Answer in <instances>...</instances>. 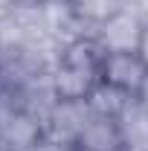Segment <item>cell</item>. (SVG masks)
Returning <instances> with one entry per match:
<instances>
[{
    "label": "cell",
    "mask_w": 148,
    "mask_h": 151,
    "mask_svg": "<svg viewBox=\"0 0 148 151\" xmlns=\"http://www.w3.org/2000/svg\"><path fill=\"white\" fill-rule=\"evenodd\" d=\"M93 113L90 102H67V99H55V105L50 108L47 119H44V131L52 137H61L67 142H78V134L84 131L87 119Z\"/></svg>",
    "instance_id": "cell-6"
},
{
    "label": "cell",
    "mask_w": 148,
    "mask_h": 151,
    "mask_svg": "<svg viewBox=\"0 0 148 151\" xmlns=\"http://www.w3.org/2000/svg\"><path fill=\"white\" fill-rule=\"evenodd\" d=\"M122 151H148V108L139 96H125L113 113Z\"/></svg>",
    "instance_id": "cell-5"
},
{
    "label": "cell",
    "mask_w": 148,
    "mask_h": 151,
    "mask_svg": "<svg viewBox=\"0 0 148 151\" xmlns=\"http://www.w3.org/2000/svg\"><path fill=\"white\" fill-rule=\"evenodd\" d=\"M145 23H148V12L139 9L137 3H128V6H122L113 18H108L102 26H96V29H93V38H96V44H99L105 52L137 50Z\"/></svg>",
    "instance_id": "cell-2"
},
{
    "label": "cell",
    "mask_w": 148,
    "mask_h": 151,
    "mask_svg": "<svg viewBox=\"0 0 148 151\" xmlns=\"http://www.w3.org/2000/svg\"><path fill=\"white\" fill-rule=\"evenodd\" d=\"M64 6L75 26L93 35V29L102 26L108 18H113L122 6H128V0H64Z\"/></svg>",
    "instance_id": "cell-8"
},
{
    "label": "cell",
    "mask_w": 148,
    "mask_h": 151,
    "mask_svg": "<svg viewBox=\"0 0 148 151\" xmlns=\"http://www.w3.org/2000/svg\"><path fill=\"white\" fill-rule=\"evenodd\" d=\"M44 137V122L15 105L0 108V142L6 151H32Z\"/></svg>",
    "instance_id": "cell-4"
},
{
    "label": "cell",
    "mask_w": 148,
    "mask_h": 151,
    "mask_svg": "<svg viewBox=\"0 0 148 151\" xmlns=\"http://www.w3.org/2000/svg\"><path fill=\"white\" fill-rule=\"evenodd\" d=\"M75 151H81V148H75Z\"/></svg>",
    "instance_id": "cell-13"
},
{
    "label": "cell",
    "mask_w": 148,
    "mask_h": 151,
    "mask_svg": "<svg viewBox=\"0 0 148 151\" xmlns=\"http://www.w3.org/2000/svg\"><path fill=\"white\" fill-rule=\"evenodd\" d=\"M0 151H6V148H3V142H0Z\"/></svg>",
    "instance_id": "cell-12"
},
{
    "label": "cell",
    "mask_w": 148,
    "mask_h": 151,
    "mask_svg": "<svg viewBox=\"0 0 148 151\" xmlns=\"http://www.w3.org/2000/svg\"><path fill=\"white\" fill-rule=\"evenodd\" d=\"M139 99H142V105L148 108V81H145V87H142V93H139Z\"/></svg>",
    "instance_id": "cell-11"
},
{
    "label": "cell",
    "mask_w": 148,
    "mask_h": 151,
    "mask_svg": "<svg viewBox=\"0 0 148 151\" xmlns=\"http://www.w3.org/2000/svg\"><path fill=\"white\" fill-rule=\"evenodd\" d=\"M32 151H75V145L67 142V139H61V137H52L50 131H44V137L35 142Z\"/></svg>",
    "instance_id": "cell-9"
},
{
    "label": "cell",
    "mask_w": 148,
    "mask_h": 151,
    "mask_svg": "<svg viewBox=\"0 0 148 151\" xmlns=\"http://www.w3.org/2000/svg\"><path fill=\"white\" fill-rule=\"evenodd\" d=\"M75 148H81V151H122V139H119L116 119H113L111 113H102V111L93 108L84 131L78 134Z\"/></svg>",
    "instance_id": "cell-7"
},
{
    "label": "cell",
    "mask_w": 148,
    "mask_h": 151,
    "mask_svg": "<svg viewBox=\"0 0 148 151\" xmlns=\"http://www.w3.org/2000/svg\"><path fill=\"white\" fill-rule=\"evenodd\" d=\"M148 81V67L137 50H119L102 55V87L122 96H139Z\"/></svg>",
    "instance_id": "cell-3"
},
{
    "label": "cell",
    "mask_w": 148,
    "mask_h": 151,
    "mask_svg": "<svg viewBox=\"0 0 148 151\" xmlns=\"http://www.w3.org/2000/svg\"><path fill=\"white\" fill-rule=\"evenodd\" d=\"M102 55L105 50L90 32L67 35L52 52L50 81L55 99L90 102L102 87Z\"/></svg>",
    "instance_id": "cell-1"
},
{
    "label": "cell",
    "mask_w": 148,
    "mask_h": 151,
    "mask_svg": "<svg viewBox=\"0 0 148 151\" xmlns=\"http://www.w3.org/2000/svg\"><path fill=\"white\" fill-rule=\"evenodd\" d=\"M137 52L142 55V61H145V67H148V23H145V29H142V38H139V47H137Z\"/></svg>",
    "instance_id": "cell-10"
}]
</instances>
